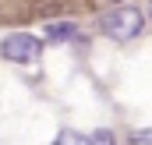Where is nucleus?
<instances>
[{
    "label": "nucleus",
    "instance_id": "nucleus-4",
    "mask_svg": "<svg viewBox=\"0 0 152 145\" xmlns=\"http://www.w3.org/2000/svg\"><path fill=\"white\" fill-rule=\"evenodd\" d=\"M53 145H88V138H85V135H78V131H60Z\"/></svg>",
    "mask_w": 152,
    "mask_h": 145
},
{
    "label": "nucleus",
    "instance_id": "nucleus-1",
    "mask_svg": "<svg viewBox=\"0 0 152 145\" xmlns=\"http://www.w3.org/2000/svg\"><path fill=\"white\" fill-rule=\"evenodd\" d=\"M103 32L113 42H131V39L142 36V14L131 11V7H113L103 18Z\"/></svg>",
    "mask_w": 152,
    "mask_h": 145
},
{
    "label": "nucleus",
    "instance_id": "nucleus-3",
    "mask_svg": "<svg viewBox=\"0 0 152 145\" xmlns=\"http://www.w3.org/2000/svg\"><path fill=\"white\" fill-rule=\"evenodd\" d=\"M75 36H78V29L71 21H50L46 25V39L50 42H67V39H75Z\"/></svg>",
    "mask_w": 152,
    "mask_h": 145
},
{
    "label": "nucleus",
    "instance_id": "nucleus-5",
    "mask_svg": "<svg viewBox=\"0 0 152 145\" xmlns=\"http://www.w3.org/2000/svg\"><path fill=\"white\" fill-rule=\"evenodd\" d=\"M88 145H117V142H113V135H110V131H96V135L88 138Z\"/></svg>",
    "mask_w": 152,
    "mask_h": 145
},
{
    "label": "nucleus",
    "instance_id": "nucleus-2",
    "mask_svg": "<svg viewBox=\"0 0 152 145\" xmlns=\"http://www.w3.org/2000/svg\"><path fill=\"white\" fill-rule=\"evenodd\" d=\"M0 53L11 64H32V60H39V53H42V39L28 36V32H11V36H4V42H0Z\"/></svg>",
    "mask_w": 152,
    "mask_h": 145
},
{
    "label": "nucleus",
    "instance_id": "nucleus-6",
    "mask_svg": "<svg viewBox=\"0 0 152 145\" xmlns=\"http://www.w3.org/2000/svg\"><path fill=\"white\" fill-rule=\"evenodd\" d=\"M149 14H152V4H149Z\"/></svg>",
    "mask_w": 152,
    "mask_h": 145
}]
</instances>
